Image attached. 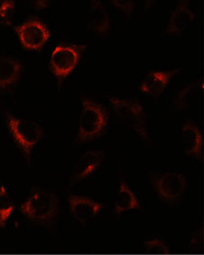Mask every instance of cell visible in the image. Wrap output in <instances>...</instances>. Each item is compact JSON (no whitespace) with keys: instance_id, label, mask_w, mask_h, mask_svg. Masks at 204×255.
Listing matches in <instances>:
<instances>
[{"instance_id":"cell-22","label":"cell","mask_w":204,"mask_h":255,"mask_svg":"<svg viewBox=\"0 0 204 255\" xmlns=\"http://www.w3.org/2000/svg\"><path fill=\"white\" fill-rule=\"evenodd\" d=\"M157 1H148L147 2V4H146V8L149 7V9H150V7H152V6H156Z\"/></svg>"},{"instance_id":"cell-16","label":"cell","mask_w":204,"mask_h":255,"mask_svg":"<svg viewBox=\"0 0 204 255\" xmlns=\"http://www.w3.org/2000/svg\"><path fill=\"white\" fill-rule=\"evenodd\" d=\"M200 81H193L189 83L186 87H184L177 93L173 100V108L177 112H182L189 109L192 103L197 98L200 90Z\"/></svg>"},{"instance_id":"cell-6","label":"cell","mask_w":204,"mask_h":255,"mask_svg":"<svg viewBox=\"0 0 204 255\" xmlns=\"http://www.w3.org/2000/svg\"><path fill=\"white\" fill-rule=\"evenodd\" d=\"M87 47V45L61 44L55 47L50 55L49 69L57 79L59 88L78 65Z\"/></svg>"},{"instance_id":"cell-3","label":"cell","mask_w":204,"mask_h":255,"mask_svg":"<svg viewBox=\"0 0 204 255\" xmlns=\"http://www.w3.org/2000/svg\"><path fill=\"white\" fill-rule=\"evenodd\" d=\"M5 122L14 142L30 165L33 149L45 137L44 128L36 122L16 117L9 112H5Z\"/></svg>"},{"instance_id":"cell-9","label":"cell","mask_w":204,"mask_h":255,"mask_svg":"<svg viewBox=\"0 0 204 255\" xmlns=\"http://www.w3.org/2000/svg\"><path fill=\"white\" fill-rule=\"evenodd\" d=\"M68 203L71 215L82 225L94 219L105 208L104 203L80 195H70Z\"/></svg>"},{"instance_id":"cell-14","label":"cell","mask_w":204,"mask_h":255,"mask_svg":"<svg viewBox=\"0 0 204 255\" xmlns=\"http://www.w3.org/2000/svg\"><path fill=\"white\" fill-rule=\"evenodd\" d=\"M88 29L99 37H108L110 34L111 20L109 12L100 0L91 1L88 19Z\"/></svg>"},{"instance_id":"cell-1","label":"cell","mask_w":204,"mask_h":255,"mask_svg":"<svg viewBox=\"0 0 204 255\" xmlns=\"http://www.w3.org/2000/svg\"><path fill=\"white\" fill-rule=\"evenodd\" d=\"M108 127V114L101 103L89 98H82L81 112L75 143H85L99 139Z\"/></svg>"},{"instance_id":"cell-17","label":"cell","mask_w":204,"mask_h":255,"mask_svg":"<svg viewBox=\"0 0 204 255\" xmlns=\"http://www.w3.org/2000/svg\"><path fill=\"white\" fill-rule=\"evenodd\" d=\"M15 210L12 200L4 186L0 187V229L5 228Z\"/></svg>"},{"instance_id":"cell-19","label":"cell","mask_w":204,"mask_h":255,"mask_svg":"<svg viewBox=\"0 0 204 255\" xmlns=\"http://www.w3.org/2000/svg\"><path fill=\"white\" fill-rule=\"evenodd\" d=\"M146 255H165L170 254V250L163 239L153 238L145 242Z\"/></svg>"},{"instance_id":"cell-13","label":"cell","mask_w":204,"mask_h":255,"mask_svg":"<svg viewBox=\"0 0 204 255\" xmlns=\"http://www.w3.org/2000/svg\"><path fill=\"white\" fill-rule=\"evenodd\" d=\"M181 141L184 153L198 161H202L204 139L196 124L191 120L185 121L181 130Z\"/></svg>"},{"instance_id":"cell-12","label":"cell","mask_w":204,"mask_h":255,"mask_svg":"<svg viewBox=\"0 0 204 255\" xmlns=\"http://www.w3.org/2000/svg\"><path fill=\"white\" fill-rule=\"evenodd\" d=\"M195 18L196 15L191 10L190 2L188 0L178 1L172 10L170 18L163 31V35L180 36Z\"/></svg>"},{"instance_id":"cell-8","label":"cell","mask_w":204,"mask_h":255,"mask_svg":"<svg viewBox=\"0 0 204 255\" xmlns=\"http://www.w3.org/2000/svg\"><path fill=\"white\" fill-rule=\"evenodd\" d=\"M106 152L103 149H91L85 152L76 162L70 177V184L75 185L77 182L87 179L102 166L105 161Z\"/></svg>"},{"instance_id":"cell-10","label":"cell","mask_w":204,"mask_h":255,"mask_svg":"<svg viewBox=\"0 0 204 255\" xmlns=\"http://www.w3.org/2000/svg\"><path fill=\"white\" fill-rule=\"evenodd\" d=\"M180 68H175L169 71H153L151 70L144 76L138 85V90L146 96L158 98L163 94L175 75L180 72Z\"/></svg>"},{"instance_id":"cell-5","label":"cell","mask_w":204,"mask_h":255,"mask_svg":"<svg viewBox=\"0 0 204 255\" xmlns=\"http://www.w3.org/2000/svg\"><path fill=\"white\" fill-rule=\"evenodd\" d=\"M150 182L158 198L170 206L180 204L188 188L187 177L177 172H150Z\"/></svg>"},{"instance_id":"cell-7","label":"cell","mask_w":204,"mask_h":255,"mask_svg":"<svg viewBox=\"0 0 204 255\" xmlns=\"http://www.w3.org/2000/svg\"><path fill=\"white\" fill-rule=\"evenodd\" d=\"M14 29L20 45L27 50H41L50 36L47 24L36 17L28 18Z\"/></svg>"},{"instance_id":"cell-15","label":"cell","mask_w":204,"mask_h":255,"mask_svg":"<svg viewBox=\"0 0 204 255\" xmlns=\"http://www.w3.org/2000/svg\"><path fill=\"white\" fill-rule=\"evenodd\" d=\"M141 208L142 207L134 191L131 189L126 182L121 179L117 190L114 204V212L116 215H122L128 211L140 210Z\"/></svg>"},{"instance_id":"cell-4","label":"cell","mask_w":204,"mask_h":255,"mask_svg":"<svg viewBox=\"0 0 204 255\" xmlns=\"http://www.w3.org/2000/svg\"><path fill=\"white\" fill-rule=\"evenodd\" d=\"M109 101L116 118L143 141L150 142L148 116L138 99L109 97Z\"/></svg>"},{"instance_id":"cell-21","label":"cell","mask_w":204,"mask_h":255,"mask_svg":"<svg viewBox=\"0 0 204 255\" xmlns=\"http://www.w3.org/2000/svg\"><path fill=\"white\" fill-rule=\"evenodd\" d=\"M51 5V2L48 0H34L29 1L28 6L34 10H43L48 8Z\"/></svg>"},{"instance_id":"cell-11","label":"cell","mask_w":204,"mask_h":255,"mask_svg":"<svg viewBox=\"0 0 204 255\" xmlns=\"http://www.w3.org/2000/svg\"><path fill=\"white\" fill-rule=\"evenodd\" d=\"M23 73V65L18 59L0 54V92L7 93L18 86Z\"/></svg>"},{"instance_id":"cell-2","label":"cell","mask_w":204,"mask_h":255,"mask_svg":"<svg viewBox=\"0 0 204 255\" xmlns=\"http://www.w3.org/2000/svg\"><path fill=\"white\" fill-rule=\"evenodd\" d=\"M60 203L57 194L46 189L34 188L27 199L20 204V212L32 222L48 225L57 219L61 209Z\"/></svg>"},{"instance_id":"cell-18","label":"cell","mask_w":204,"mask_h":255,"mask_svg":"<svg viewBox=\"0 0 204 255\" xmlns=\"http://www.w3.org/2000/svg\"><path fill=\"white\" fill-rule=\"evenodd\" d=\"M15 2L12 0H0V25L11 26L15 13Z\"/></svg>"},{"instance_id":"cell-20","label":"cell","mask_w":204,"mask_h":255,"mask_svg":"<svg viewBox=\"0 0 204 255\" xmlns=\"http://www.w3.org/2000/svg\"><path fill=\"white\" fill-rule=\"evenodd\" d=\"M111 4L127 18L131 17L136 9V3L131 0H112Z\"/></svg>"}]
</instances>
